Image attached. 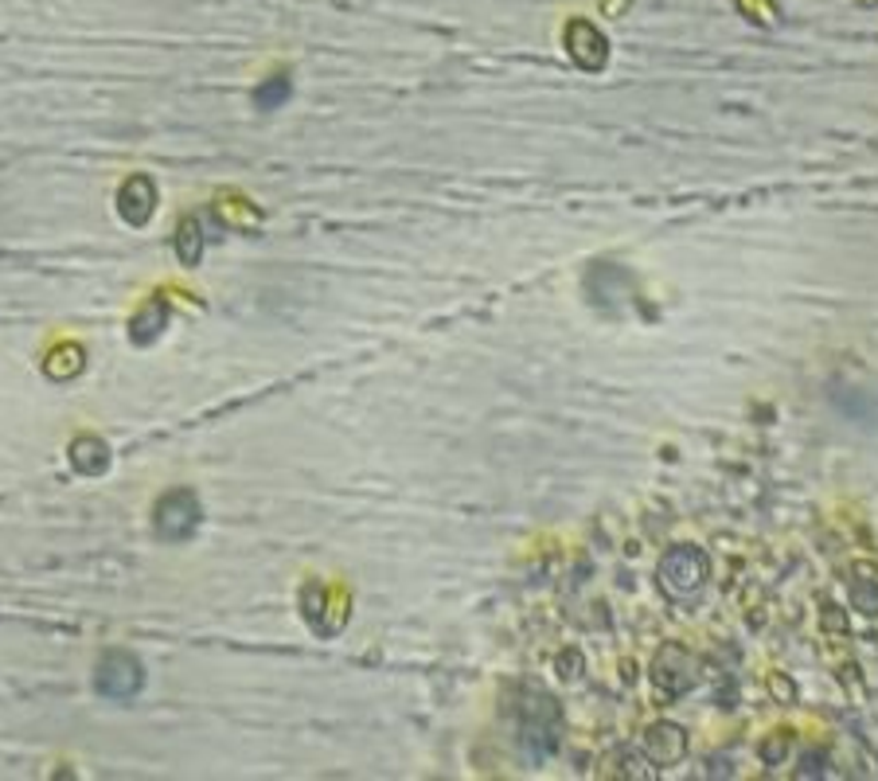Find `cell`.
Wrapping results in <instances>:
<instances>
[{
    "instance_id": "10",
    "label": "cell",
    "mask_w": 878,
    "mask_h": 781,
    "mask_svg": "<svg viewBox=\"0 0 878 781\" xmlns=\"http://www.w3.org/2000/svg\"><path fill=\"white\" fill-rule=\"evenodd\" d=\"M168 328V301L165 298H153L149 305L140 309L137 316L130 321V341L137 348H149V344L160 341V333Z\"/></svg>"
},
{
    "instance_id": "5",
    "label": "cell",
    "mask_w": 878,
    "mask_h": 781,
    "mask_svg": "<svg viewBox=\"0 0 878 781\" xmlns=\"http://www.w3.org/2000/svg\"><path fill=\"white\" fill-rule=\"evenodd\" d=\"M691 684H695V657H687V649H679V645H664L656 652V660H652V688L664 700H676Z\"/></svg>"
},
{
    "instance_id": "3",
    "label": "cell",
    "mask_w": 878,
    "mask_h": 781,
    "mask_svg": "<svg viewBox=\"0 0 878 781\" xmlns=\"http://www.w3.org/2000/svg\"><path fill=\"white\" fill-rule=\"evenodd\" d=\"M200 520H203L200 497L192 489H172L153 509V532H157L160 544H184V539H192Z\"/></svg>"
},
{
    "instance_id": "13",
    "label": "cell",
    "mask_w": 878,
    "mask_h": 781,
    "mask_svg": "<svg viewBox=\"0 0 878 781\" xmlns=\"http://www.w3.org/2000/svg\"><path fill=\"white\" fill-rule=\"evenodd\" d=\"M203 231H200V220H184L180 223V235H176V255H180V263L184 266H200V255H203Z\"/></svg>"
},
{
    "instance_id": "9",
    "label": "cell",
    "mask_w": 878,
    "mask_h": 781,
    "mask_svg": "<svg viewBox=\"0 0 878 781\" xmlns=\"http://www.w3.org/2000/svg\"><path fill=\"white\" fill-rule=\"evenodd\" d=\"M644 755H649V762H656V766L684 762V755H687L684 727H676V723H652V727L644 730Z\"/></svg>"
},
{
    "instance_id": "2",
    "label": "cell",
    "mask_w": 878,
    "mask_h": 781,
    "mask_svg": "<svg viewBox=\"0 0 878 781\" xmlns=\"http://www.w3.org/2000/svg\"><path fill=\"white\" fill-rule=\"evenodd\" d=\"M656 582L672 602H687L707 587V555L691 544L667 547V555L656 567Z\"/></svg>"
},
{
    "instance_id": "12",
    "label": "cell",
    "mask_w": 878,
    "mask_h": 781,
    "mask_svg": "<svg viewBox=\"0 0 878 781\" xmlns=\"http://www.w3.org/2000/svg\"><path fill=\"white\" fill-rule=\"evenodd\" d=\"M44 368H47V376H52V379H75V376H82L87 360H82L79 344H63V348H55L52 356H47Z\"/></svg>"
},
{
    "instance_id": "11",
    "label": "cell",
    "mask_w": 878,
    "mask_h": 781,
    "mask_svg": "<svg viewBox=\"0 0 878 781\" xmlns=\"http://www.w3.org/2000/svg\"><path fill=\"white\" fill-rule=\"evenodd\" d=\"M70 466H75V473L82 477H98L110 469V446H105L102 438H94V434H82V438L70 442Z\"/></svg>"
},
{
    "instance_id": "14",
    "label": "cell",
    "mask_w": 878,
    "mask_h": 781,
    "mask_svg": "<svg viewBox=\"0 0 878 781\" xmlns=\"http://www.w3.org/2000/svg\"><path fill=\"white\" fill-rule=\"evenodd\" d=\"M290 75H273V79H266L262 87H255V105L262 110V114H270V110H281V102L290 98Z\"/></svg>"
},
{
    "instance_id": "4",
    "label": "cell",
    "mask_w": 878,
    "mask_h": 781,
    "mask_svg": "<svg viewBox=\"0 0 878 781\" xmlns=\"http://www.w3.org/2000/svg\"><path fill=\"white\" fill-rule=\"evenodd\" d=\"M140 688H145V665H140L133 652H105L102 660H98L94 668V692L102 695V700H114V703H130L140 695Z\"/></svg>"
},
{
    "instance_id": "6",
    "label": "cell",
    "mask_w": 878,
    "mask_h": 781,
    "mask_svg": "<svg viewBox=\"0 0 878 781\" xmlns=\"http://www.w3.org/2000/svg\"><path fill=\"white\" fill-rule=\"evenodd\" d=\"M828 403H832V411L840 414L843 422H852V426H863V431H875L878 426V395L867 391V387L832 383Z\"/></svg>"
},
{
    "instance_id": "1",
    "label": "cell",
    "mask_w": 878,
    "mask_h": 781,
    "mask_svg": "<svg viewBox=\"0 0 878 781\" xmlns=\"http://www.w3.org/2000/svg\"><path fill=\"white\" fill-rule=\"evenodd\" d=\"M516 719H519V750H524V758L531 766L547 762L562 747V707L539 684L524 688V695L516 703Z\"/></svg>"
},
{
    "instance_id": "7",
    "label": "cell",
    "mask_w": 878,
    "mask_h": 781,
    "mask_svg": "<svg viewBox=\"0 0 878 781\" xmlns=\"http://www.w3.org/2000/svg\"><path fill=\"white\" fill-rule=\"evenodd\" d=\"M566 52L582 70H601L609 59V40L589 20H571L566 24Z\"/></svg>"
},
{
    "instance_id": "17",
    "label": "cell",
    "mask_w": 878,
    "mask_h": 781,
    "mask_svg": "<svg viewBox=\"0 0 878 781\" xmlns=\"http://www.w3.org/2000/svg\"><path fill=\"white\" fill-rule=\"evenodd\" d=\"M859 4H878V0H859Z\"/></svg>"
},
{
    "instance_id": "8",
    "label": "cell",
    "mask_w": 878,
    "mask_h": 781,
    "mask_svg": "<svg viewBox=\"0 0 878 781\" xmlns=\"http://www.w3.org/2000/svg\"><path fill=\"white\" fill-rule=\"evenodd\" d=\"M117 211H122V220L130 227H145L153 220V211H157V185L145 172L130 176L122 192H117Z\"/></svg>"
},
{
    "instance_id": "15",
    "label": "cell",
    "mask_w": 878,
    "mask_h": 781,
    "mask_svg": "<svg viewBox=\"0 0 878 781\" xmlns=\"http://www.w3.org/2000/svg\"><path fill=\"white\" fill-rule=\"evenodd\" d=\"M852 606L863 610V614H870V617H878V587L875 582H867V579L852 582Z\"/></svg>"
},
{
    "instance_id": "16",
    "label": "cell",
    "mask_w": 878,
    "mask_h": 781,
    "mask_svg": "<svg viewBox=\"0 0 878 781\" xmlns=\"http://www.w3.org/2000/svg\"><path fill=\"white\" fill-rule=\"evenodd\" d=\"M785 755H789V735H785V730H781V735H769V743L762 747L765 762H769V766H781Z\"/></svg>"
}]
</instances>
